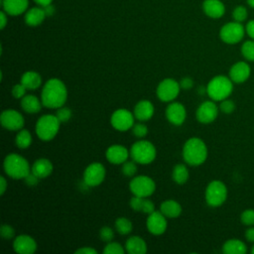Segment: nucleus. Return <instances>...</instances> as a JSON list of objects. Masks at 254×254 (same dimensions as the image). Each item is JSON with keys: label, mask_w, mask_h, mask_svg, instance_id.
<instances>
[{"label": "nucleus", "mask_w": 254, "mask_h": 254, "mask_svg": "<svg viewBox=\"0 0 254 254\" xmlns=\"http://www.w3.org/2000/svg\"><path fill=\"white\" fill-rule=\"evenodd\" d=\"M67 99V89L65 84L60 78H50L44 85L41 93L43 106L58 109L64 106Z\"/></svg>", "instance_id": "1"}, {"label": "nucleus", "mask_w": 254, "mask_h": 254, "mask_svg": "<svg viewBox=\"0 0 254 254\" xmlns=\"http://www.w3.org/2000/svg\"><path fill=\"white\" fill-rule=\"evenodd\" d=\"M183 158L190 166H199L207 158V147L205 143L197 137L190 138L183 147Z\"/></svg>", "instance_id": "2"}, {"label": "nucleus", "mask_w": 254, "mask_h": 254, "mask_svg": "<svg viewBox=\"0 0 254 254\" xmlns=\"http://www.w3.org/2000/svg\"><path fill=\"white\" fill-rule=\"evenodd\" d=\"M3 168L8 177L16 180L25 179L30 173L32 167L23 156L19 154H9L5 157Z\"/></svg>", "instance_id": "3"}, {"label": "nucleus", "mask_w": 254, "mask_h": 254, "mask_svg": "<svg viewBox=\"0 0 254 254\" xmlns=\"http://www.w3.org/2000/svg\"><path fill=\"white\" fill-rule=\"evenodd\" d=\"M233 81L229 76L216 75L212 77L206 85V93L213 101H221L231 94Z\"/></svg>", "instance_id": "4"}, {"label": "nucleus", "mask_w": 254, "mask_h": 254, "mask_svg": "<svg viewBox=\"0 0 254 254\" xmlns=\"http://www.w3.org/2000/svg\"><path fill=\"white\" fill-rule=\"evenodd\" d=\"M61 121L54 114H45L41 116L35 126V131L37 136L43 141L53 140L59 130H60Z\"/></svg>", "instance_id": "5"}, {"label": "nucleus", "mask_w": 254, "mask_h": 254, "mask_svg": "<svg viewBox=\"0 0 254 254\" xmlns=\"http://www.w3.org/2000/svg\"><path fill=\"white\" fill-rule=\"evenodd\" d=\"M129 152L132 160L142 165L152 163L157 156L155 146L153 145V143L147 140H140L135 142L131 146Z\"/></svg>", "instance_id": "6"}, {"label": "nucleus", "mask_w": 254, "mask_h": 254, "mask_svg": "<svg viewBox=\"0 0 254 254\" xmlns=\"http://www.w3.org/2000/svg\"><path fill=\"white\" fill-rule=\"evenodd\" d=\"M205 201L211 207L220 206L227 197V188L221 181H211L205 189Z\"/></svg>", "instance_id": "7"}, {"label": "nucleus", "mask_w": 254, "mask_h": 254, "mask_svg": "<svg viewBox=\"0 0 254 254\" xmlns=\"http://www.w3.org/2000/svg\"><path fill=\"white\" fill-rule=\"evenodd\" d=\"M129 189L133 195L148 197L154 193L156 190V184L154 180L150 177L141 175L136 176L131 180L129 184Z\"/></svg>", "instance_id": "8"}, {"label": "nucleus", "mask_w": 254, "mask_h": 254, "mask_svg": "<svg viewBox=\"0 0 254 254\" xmlns=\"http://www.w3.org/2000/svg\"><path fill=\"white\" fill-rule=\"evenodd\" d=\"M245 33V27H243L242 23L233 21L226 23L221 27L219 37L222 42L229 45H234L243 39Z\"/></svg>", "instance_id": "9"}, {"label": "nucleus", "mask_w": 254, "mask_h": 254, "mask_svg": "<svg viewBox=\"0 0 254 254\" xmlns=\"http://www.w3.org/2000/svg\"><path fill=\"white\" fill-rule=\"evenodd\" d=\"M180 89V82L174 78H165L158 84L156 94L160 100L164 102H171L178 97Z\"/></svg>", "instance_id": "10"}, {"label": "nucleus", "mask_w": 254, "mask_h": 254, "mask_svg": "<svg viewBox=\"0 0 254 254\" xmlns=\"http://www.w3.org/2000/svg\"><path fill=\"white\" fill-rule=\"evenodd\" d=\"M134 120H135L134 113H132L128 109L119 108L112 113L110 118V123L115 130L123 132L129 129H132L133 125L135 124Z\"/></svg>", "instance_id": "11"}, {"label": "nucleus", "mask_w": 254, "mask_h": 254, "mask_svg": "<svg viewBox=\"0 0 254 254\" xmlns=\"http://www.w3.org/2000/svg\"><path fill=\"white\" fill-rule=\"evenodd\" d=\"M106 171L101 163L94 162L88 165L83 172V183L87 187L99 186L105 179Z\"/></svg>", "instance_id": "12"}, {"label": "nucleus", "mask_w": 254, "mask_h": 254, "mask_svg": "<svg viewBox=\"0 0 254 254\" xmlns=\"http://www.w3.org/2000/svg\"><path fill=\"white\" fill-rule=\"evenodd\" d=\"M0 122L2 126L10 131L21 130L25 124L23 115L15 109H6L0 115Z\"/></svg>", "instance_id": "13"}, {"label": "nucleus", "mask_w": 254, "mask_h": 254, "mask_svg": "<svg viewBox=\"0 0 254 254\" xmlns=\"http://www.w3.org/2000/svg\"><path fill=\"white\" fill-rule=\"evenodd\" d=\"M218 115V107L213 100L202 102L195 112V117L198 122L208 124L213 122Z\"/></svg>", "instance_id": "14"}, {"label": "nucleus", "mask_w": 254, "mask_h": 254, "mask_svg": "<svg viewBox=\"0 0 254 254\" xmlns=\"http://www.w3.org/2000/svg\"><path fill=\"white\" fill-rule=\"evenodd\" d=\"M146 225L150 233L154 235H161L167 229V217L161 211L155 210L154 212L148 214Z\"/></svg>", "instance_id": "15"}, {"label": "nucleus", "mask_w": 254, "mask_h": 254, "mask_svg": "<svg viewBox=\"0 0 254 254\" xmlns=\"http://www.w3.org/2000/svg\"><path fill=\"white\" fill-rule=\"evenodd\" d=\"M13 249L19 254H33L37 250V242L32 236L21 234L14 238Z\"/></svg>", "instance_id": "16"}, {"label": "nucleus", "mask_w": 254, "mask_h": 254, "mask_svg": "<svg viewBox=\"0 0 254 254\" xmlns=\"http://www.w3.org/2000/svg\"><path fill=\"white\" fill-rule=\"evenodd\" d=\"M166 117L170 123L176 126L182 125L187 117L185 106L180 102H172L166 108Z\"/></svg>", "instance_id": "17"}, {"label": "nucleus", "mask_w": 254, "mask_h": 254, "mask_svg": "<svg viewBox=\"0 0 254 254\" xmlns=\"http://www.w3.org/2000/svg\"><path fill=\"white\" fill-rule=\"evenodd\" d=\"M251 73V67L246 62H237L229 69V77L234 83L246 81Z\"/></svg>", "instance_id": "18"}, {"label": "nucleus", "mask_w": 254, "mask_h": 254, "mask_svg": "<svg viewBox=\"0 0 254 254\" xmlns=\"http://www.w3.org/2000/svg\"><path fill=\"white\" fill-rule=\"evenodd\" d=\"M130 152L127 150L126 147L122 145H112L107 148L105 156L109 163L114 165L123 164L127 161Z\"/></svg>", "instance_id": "19"}, {"label": "nucleus", "mask_w": 254, "mask_h": 254, "mask_svg": "<svg viewBox=\"0 0 254 254\" xmlns=\"http://www.w3.org/2000/svg\"><path fill=\"white\" fill-rule=\"evenodd\" d=\"M154 112H155V108L153 103L147 99L138 101L134 106V110H133L135 118L139 121H147L151 119L154 115Z\"/></svg>", "instance_id": "20"}, {"label": "nucleus", "mask_w": 254, "mask_h": 254, "mask_svg": "<svg viewBox=\"0 0 254 254\" xmlns=\"http://www.w3.org/2000/svg\"><path fill=\"white\" fill-rule=\"evenodd\" d=\"M202 9L204 14L212 19H218L225 13L224 4L220 0H204Z\"/></svg>", "instance_id": "21"}, {"label": "nucleus", "mask_w": 254, "mask_h": 254, "mask_svg": "<svg viewBox=\"0 0 254 254\" xmlns=\"http://www.w3.org/2000/svg\"><path fill=\"white\" fill-rule=\"evenodd\" d=\"M54 167L52 162L47 158H40L32 165L31 172L40 179H45L53 173Z\"/></svg>", "instance_id": "22"}, {"label": "nucleus", "mask_w": 254, "mask_h": 254, "mask_svg": "<svg viewBox=\"0 0 254 254\" xmlns=\"http://www.w3.org/2000/svg\"><path fill=\"white\" fill-rule=\"evenodd\" d=\"M4 11L11 16H18L23 14L29 5L28 0H3Z\"/></svg>", "instance_id": "23"}, {"label": "nucleus", "mask_w": 254, "mask_h": 254, "mask_svg": "<svg viewBox=\"0 0 254 254\" xmlns=\"http://www.w3.org/2000/svg\"><path fill=\"white\" fill-rule=\"evenodd\" d=\"M47 16L44 7H34L28 10L25 14V22L28 26L36 27L43 23Z\"/></svg>", "instance_id": "24"}, {"label": "nucleus", "mask_w": 254, "mask_h": 254, "mask_svg": "<svg viewBox=\"0 0 254 254\" xmlns=\"http://www.w3.org/2000/svg\"><path fill=\"white\" fill-rule=\"evenodd\" d=\"M125 250L129 254H145L147 252V244L140 236H131L125 242Z\"/></svg>", "instance_id": "25"}, {"label": "nucleus", "mask_w": 254, "mask_h": 254, "mask_svg": "<svg viewBox=\"0 0 254 254\" xmlns=\"http://www.w3.org/2000/svg\"><path fill=\"white\" fill-rule=\"evenodd\" d=\"M42 106V100H40L36 95L27 94L21 98V107L27 113H38Z\"/></svg>", "instance_id": "26"}, {"label": "nucleus", "mask_w": 254, "mask_h": 254, "mask_svg": "<svg viewBox=\"0 0 254 254\" xmlns=\"http://www.w3.org/2000/svg\"><path fill=\"white\" fill-rule=\"evenodd\" d=\"M20 82L29 90H35L40 87L42 83V76L34 70H28L21 76Z\"/></svg>", "instance_id": "27"}, {"label": "nucleus", "mask_w": 254, "mask_h": 254, "mask_svg": "<svg viewBox=\"0 0 254 254\" xmlns=\"http://www.w3.org/2000/svg\"><path fill=\"white\" fill-rule=\"evenodd\" d=\"M160 211L169 218H176L182 213L181 204L174 199H167L161 203Z\"/></svg>", "instance_id": "28"}, {"label": "nucleus", "mask_w": 254, "mask_h": 254, "mask_svg": "<svg viewBox=\"0 0 254 254\" xmlns=\"http://www.w3.org/2000/svg\"><path fill=\"white\" fill-rule=\"evenodd\" d=\"M224 254H245L247 252L246 244L239 239H229L222 245Z\"/></svg>", "instance_id": "29"}, {"label": "nucleus", "mask_w": 254, "mask_h": 254, "mask_svg": "<svg viewBox=\"0 0 254 254\" xmlns=\"http://www.w3.org/2000/svg\"><path fill=\"white\" fill-rule=\"evenodd\" d=\"M189 177H190V173L186 165L178 164L174 167L172 178L175 183H177L178 185H184L189 180Z\"/></svg>", "instance_id": "30"}, {"label": "nucleus", "mask_w": 254, "mask_h": 254, "mask_svg": "<svg viewBox=\"0 0 254 254\" xmlns=\"http://www.w3.org/2000/svg\"><path fill=\"white\" fill-rule=\"evenodd\" d=\"M15 143L20 149H27L32 144V135L29 130L21 129L15 138Z\"/></svg>", "instance_id": "31"}, {"label": "nucleus", "mask_w": 254, "mask_h": 254, "mask_svg": "<svg viewBox=\"0 0 254 254\" xmlns=\"http://www.w3.org/2000/svg\"><path fill=\"white\" fill-rule=\"evenodd\" d=\"M115 228L121 235H126L132 231L133 224L130 219L126 217H119L115 220Z\"/></svg>", "instance_id": "32"}, {"label": "nucleus", "mask_w": 254, "mask_h": 254, "mask_svg": "<svg viewBox=\"0 0 254 254\" xmlns=\"http://www.w3.org/2000/svg\"><path fill=\"white\" fill-rule=\"evenodd\" d=\"M241 54L247 61L254 62V40H249L242 44Z\"/></svg>", "instance_id": "33"}, {"label": "nucleus", "mask_w": 254, "mask_h": 254, "mask_svg": "<svg viewBox=\"0 0 254 254\" xmlns=\"http://www.w3.org/2000/svg\"><path fill=\"white\" fill-rule=\"evenodd\" d=\"M232 17H233L234 21L242 23V22H244L247 19L248 11H247V9L244 6L239 5V6L235 7L234 10L232 11Z\"/></svg>", "instance_id": "34"}, {"label": "nucleus", "mask_w": 254, "mask_h": 254, "mask_svg": "<svg viewBox=\"0 0 254 254\" xmlns=\"http://www.w3.org/2000/svg\"><path fill=\"white\" fill-rule=\"evenodd\" d=\"M103 253L105 254H124L125 249L120 243L117 242H108V244L104 247Z\"/></svg>", "instance_id": "35"}, {"label": "nucleus", "mask_w": 254, "mask_h": 254, "mask_svg": "<svg viewBox=\"0 0 254 254\" xmlns=\"http://www.w3.org/2000/svg\"><path fill=\"white\" fill-rule=\"evenodd\" d=\"M137 172L135 161H126L122 165V173L126 177H133Z\"/></svg>", "instance_id": "36"}, {"label": "nucleus", "mask_w": 254, "mask_h": 254, "mask_svg": "<svg viewBox=\"0 0 254 254\" xmlns=\"http://www.w3.org/2000/svg\"><path fill=\"white\" fill-rule=\"evenodd\" d=\"M240 220L244 225L253 226L254 225V209H251V208L245 209L240 215Z\"/></svg>", "instance_id": "37"}, {"label": "nucleus", "mask_w": 254, "mask_h": 254, "mask_svg": "<svg viewBox=\"0 0 254 254\" xmlns=\"http://www.w3.org/2000/svg\"><path fill=\"white\" fill-rule=\"evenodd\" d=\"M56 115L59 118V120L61 121V123H64V122H67L70 119L71 110L68 107L61 106V107L58 108Z\"/></svg>", "instance_id": "38"}, {"label": "nucleus", "mask_w": 254, "mask_h": 254, "mask_svg": "<svg viewBox=\"0 0 254 254\" xmlns=\"http://www.w3.org/2000/svg\"><path fill=\"white\" fill-rule=\"evenodd\" d=\"M234 109H235V103L231 99L225 98V99L220 101L219 110L221 112H223L224 114H230L234 111Z\"/></svg>", "instance_id": "39"}, {"label": "nucleus", "mask_w": 254, "mask_h": 254, "mask_svg": "<svg viewBox=\"0 0 254 254\" xmlns=\"http://www.w3.org/2000/svg\"><path fill=\"white\" fill-rule=\"evenodd\" d=\"M133 134L138 138H144L148 134V127L143 123H136L132 127Z\"/></svg>", "instance_id": "40"}, {"label": "nucleus", "mask_w": 254, "mask_h": 254, "mask_svg": "<svg viewBox=\"0 0 254 254\" xmlns=\"http://www.w3.org/2000/svg\"><path fill=\"white\" fill-rule=\"evenodd\" d=\"M99 237H100V239L102 241L110 242L113 239V237H114V231H113V229L111 227L103 226L99 230Z\"/></svg>", "instance_id": "41"}, {"label": "nucleus", "mask_w": 254, "mask_h": 254, "mask_svg": "<svg viewBox=\"0 0 254 254\" xmlns=\"http://www.w3.org/2000/svg\"><path fill=\"white\" fill-rule=\"evenodd\" d=\"M0 234L4 239H12L15 237V229L9 224H3L0 228Z\"/></svg>", "instance_id": "42"}, {"label": "nucleus", "mask_w": 254, "mask_h": 254, "mask_svg": "<svg viewBox=\"0 0 254 254\" xmlns=\"http://www.w3.org/2000/svg\"><path fill=\"white\" fill-rule=\"evenodd\" d=\"M26 90L27 88L20 82L12 87V95L15 98H22L26 95Z\"/></svg>", "instance_id": "43"}, {"label": "nucleus", "mask_w": 254, "mask_h": 254, "mask_svg": "<svg viewBox=\"0 0 254 254\" xmlns=\"http://www.w3.org/2000/svg\"><path fill=\"white\" fill-rule=\"evenodd\" d=\"M143 200H144V197H141L138 195H133V197H131V199H130L131 208L135 211H142Z\"/></svg>", "instance_id": "44"}, {"label": "nucleus", "mask_w": 254, "mask_h": 254, "mask_svg": "<svg viewBox=\"0 0 254 254\" xmlns=\"http://www.w3.org/2000/svg\"><path fill=\"white\" fill-rule=\"evenodd\" d=\"M155 211V204L152 200L144 197L143 200V205H142V212L146 213V214H150L152 212Z\"/></svg>", "instance_id": "45"}, {"label": "nucleus", "mask_w": 254, "mask_h": 254, "mask_svg": "<svg viewBox=\"0 0 254 254\" xmlns=\"http://www.w3.org/2000/svg\"><path fill=\"white\" fill-rule=\"evenodd\" d=\"M180 85H181V88L183 89H186V90L190 89L193 86V80L191 77L186 76L180 80Z\"/></svg>", "instance_id": "46"}, {"label": "nucleus", "mask_w": 254, "mask_h": 254, "mask_svg": "<svg viewBox=\"0 0 254 254\" xmlns=\"http://www.w3.org/2000/svg\"><path fill=\"white\" fill-rule=\"evenodd\" d=\"M40 178H38L35 174H33L32 172L24 179L25 180V183L30 186V187H33V186H36L38 184V181H39Z\"/></svg>", "instance_id": "47"}, {"label": "nucleus", "mask_w": 254, "mask_h": 254, "mask_svg": "<svg viewBox=\"0 0 254 254\" xmlns=\"http://www.w3.org/2000/svg\"><path fill=\"white\" fill-rule=\"evenodd\" d=\"M245 32L246 34L252 39L254 40V20H250L246 26H245Z\"/></svg>", "instance_id": "48"}, {"label": "nucleus", "mask_w": 254, "mask_h": 254, "mask_svg": "<svg viewBox=\"0 0 254 254\" xmlns=\"http://www.w3.org/2000/svg\"><path fill=\"white\" fill-rule=\"evenodd\" d=\"M74 253L75 254H96L97 251L92 247L84 246V247H81V248H78L77 250H75Z\"/></svg>", "instance_id": "49"}, {"label": "nucleus", "mask_w": 254, "mask_h": 254, "mask_svg": "<svg viewBox=\"0 0 254 254\" xmlns=\"http://www.w3.org/2000/svg\"><path fill=\"white\" fill-rule=\"evenodd\" d=\"M245 238L247 241L254 243V227L253 226H249V228L246 229Z\"/></svg>", "instance_id": "50"}, {"label": "nucleus", "mask_w": 254, "mask_h": 254, "mask_svg": "<svg viewBox=\"0 0 254 254\" xmlns=\"http://www.w3.org/2000/svg\"><path fill=\"white\" fill-rule=\"evenodd\" d=\"M0 186H1L0 194L3 195L4 192L6 191V189H7V181H6V179L3 176H1V178H0Z\"/></svg>", "instance_id": "51"}, {"label": "nucleus", "mask_w": 254, "mask_h": 254, "mask_svg": "<svg viewBox=\"0 0 254 254\" xmlns=\"http://www.w3.org/2000/svg\"><path fill=\"white\" fill-rule=\"evenodd\" d=\"M6 12L1 11L0 12V28L3 30L7 24V18H6Z\"/></svg>", "instance_id": "52"}, {"label": "nucleus", "mask_w": 254, "mask_h": 254, "mask_svg": "<svg viewBox=\"0 0 254 254\" xmlns=\"http://www.w3.org/2000/svg\"><path fill=\"white\" fill-rule=\"evenodd\" d=\"M38 5H40V6H42V7H46V6H49V5H51V3H52V1L53 0H34Z\"/></svg>", "instance_id": "53"}, {"label": "nucleus", "mask_w": 254, "mask_h": 254, "mask_svg": "<svg viewBox=\"0 0 254 254\" xmlns=\"http://www.w3.org/2000/svg\"><path fill=\"white\" fill-rule=\"evenodd\" d=\"M247 4H248L250 7L254 8V0H247Z\"/></svg>", "instance_id": "54"}, {"label": "nucleus", "mask_w": 254, "mask_h": 254, "mask_svg": "<svg viewBox=\"0 0 254 254\" xmlns=\"http://www.w3.org/2000/svg\"><path fill=\"white\" fill-rule=\"evenodd\" d=\"M251 252H252V253H253V254H254V245H253V246H252V249H251Z\"/></svg>", "instance_id": "55"}]
</instances>
